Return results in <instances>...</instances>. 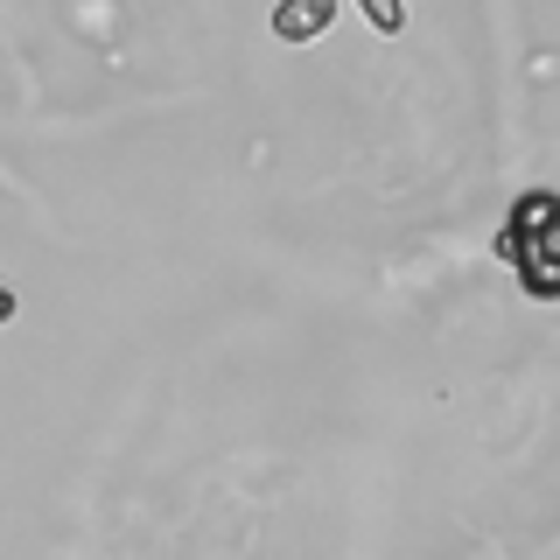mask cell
I'll return each instance as SVG.
<instances>
[{
	"instance_id": "6da1fadb",
	"label": "cell",
	"mask_w": 560,
	"mask_h": 560,
	"mask_svg": "<svg viewBox=\"0 0 560 560\" xmlns=\"http://www.w3.org/2000/svg\"><path fill=\"white\" fill-rule=\"evenodd\" d=\"M560 203L547 197V189H525L518 210H512V224H504V238H498V253L518 267V280L539 294V302H553L560 294V267H553V232H560Z\"/></svg>"
},
{
	"instance_id": "7a4b0ae2",
	"label": "cell",
	"mask_w": 560,
	"mask_h": 560,
	"mask_svg": "<svg viewBox=\"0 0 560 560\" xmlns=\"http://www.w3.org/2000/svg\"><path fill=\"white\" fill-rule=\"evenodd\" d=\"M329 22H337V0H280V8H273V35H280V43H315Z\"/></svg>"
},
{
	"instance_id": "3957f363",
	"label": "cell",
	"mask_w": 560,
	"mask_h": 560,
	"mask_svg": "<svg viewBox=\"0 0 560 560\" xmlns=\"http://www.w3.org/2000/svg\"><path fill=\"white\" fill-rule=\"evenodd\" d=\"M358 8L372 14L378 35H399V28H407V0H358Z\"/></svg>"
},
{
	"instance_id": "277c9868",
	"label": "cell",
	"mask_w": 560,
	"mask_h": 560,
	"mask_svg": "<svg viewBox=\"0 0 560 560\" xmlns=\"http://www.w3.org/2000/svg\"><path fill=\"white\" fill-rule=\"evenodd\" d=\"M14 308H22V302H14V288L0 280V323H14Z\"/></svg>"
}]
</instances>
